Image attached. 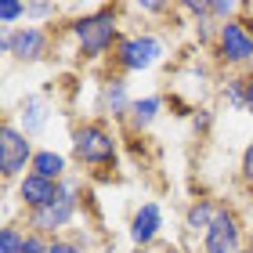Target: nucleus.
Instances as JSON below:
<instances>
[{
    "label": "nucleus",
    "mask_w": 253,
    "mask_h": 253,
    "mask_svg": "<svg viewBox=\"0 0 253 253\" xmlns=\"http://www.w3.org/2000/svg\"><path fill=\"white\" fill-rule=\"evenodd\" d=\"M120 15L123 7L120 4H101L94 11H87V15H80L69 22V37L76 40V54L80 62H101V58H112V51H116L120 43Z\"/></svg>",
    "instance_id": "1"
},
{
    "label": "nucleus",
    "mask_w": 253,
    "mask_h": 253,
    "mask_svg": "<svg viewBox=\"0 0 253 253\" xmlns=\"http://www.w3.org/2000/svg\"><path fill=\"white\" fill-rule=\"evenodd\" d=\"M73 159L87 170H116L120 163V134L101 116H87L73 126Z\"/></svg>",
    "instance_id": "2"
},
{
    "label": "nucleus",
    "mask_w": 253,
    "mask_h": 253,
    "mask_svg": "<svg viewBox=\"0 0 253 253\" xmlns=\"http://www.w3.org/2000/svg\"><path fill=\"white\" fill-rule=\"evenodd\" d=\"M80 195H84V185H80L76 177L62 181V192L54 195L47 206H40V210L26 213V228H29V232H37V235H47V239L65 235V228L76 221Z\"/></svg>",
    "instance_id": "3"
},
{
    "label": "nucleus",
    "mask_w": 253,
    "mask_h": 253,
    "mask_svg": "<svg viewBox=\"0 0 253 253\" xmlns=\"http://www.w3.org/2000/svg\"><path fill=\"white\" fill-rule=\"evenodd\" d=\"M163 37H156V33H123L116 51H112L109 58V69L116 76H130V73H145V69H152L159 58H163Z\"/></svg>",
    "instance_id": "4"
},
{
    "label": "nucleus",
    "mask_w": 253,
    "mask_h": 253,
    "mask_svg": "<svg viewBox=\"0 0 253 253\" xmlns=\"http://www.w3.org/2000/svg\"><path fill=\"white\" fill-rule=\"evenodd\" d=\"M213 62L224 65V69H239V73H250L253 69V22L246 18H232L217 29V40H213Z\"/></svg>",
    "instance_id": "5"
},
{
    "label": "nucleus",
    "mask_w": 253,
    "mask_h": 253,
    "mask_svg": "<svg viewBox=\"0 0 253 253\" xmlns=\"http://www.w3.org/2000/svg\"><path fill=\"white\" fill-rule=\"evenodd\" d=\"M0 51L7 58H15L22 65H37L47 62L54 54V33L43 26H15V29H0Z\"/></svg>",
    "instance_id": "6"
},
{
    "label": "nucleus",
    "mask_w": 253,
    "mask_h": 253,
    "mask_svg": "<svg viewBox=\"0 0 253 253\" xmlns=\"http://www.w3.org/2000/svg\"><path fill=\"white\" fill-rule=\"evenodd\" d=\"M33 156H37V148H33L29 134L22 130V126L15 123V116H4V123H0V177H4V185H11V181H18L29 174V163Z\"/></svg>",
    "instance_id": "7"
},
{
    "label": "nucleus",
    "mask_w": 253,
    "mask_h": 253,
    "mask_svg": "<svg viewBox=\"0 0 253 253\" xmlns=\"http://www.w3.org/2000/svg\"><path fill=\"white\" fill-rule=\"evenodd\" d=\"M250 243H246V228H243V217H239L235 206L221 203L210 232L199 239V250L203 253H243Z\"/></svg>",
    "instance_id": "8"
},
{
    "label": "nucleus",
    "mask_w": 253,
    "mask_h": 253,
    "mask_svg": "<svg viewBox=\"0 0 253 253\" xmlns=\"http://www.w3.org/2000/svg\"><path fill=\"white\" fill-rule=\"evenodd\" d=\"M134 98L126 90V76H116L109 73L105 80L98 84V101H94V112L101 120H112V123H123V116L130 112Z\"/></svg>",
    "instance_id": "9"
},
{
    "label": "nucleus",
    "mask_w": 253,
    "mask_h": 253,
    "mask_svg": "<svg viewBox=\"0 0 253 253\" xmlns=\"http://www.w3.org/2000/svg\"><path fill=\"white\" fill-rule=\"evenodd\" d=\"M159 232H163V210H159V203H141L130 217V246L137 253L152 250L159 243Z\"/></svg>",
    "instance_id": "10"
},
{
    "label": "nucleus",
    "mask_w": 253,
    "mask_h": 253,
    "mask_svg": "<svg viewBox=\"0 0 253 253\" xmlns=\"http://www.w3.org/2000/svg\"><path fill=\"white\" fill-rule=\"evenodd\" d=\"M15 192H18V206L26 213H33V210H40V206H47L54 195L62 192V181H47V177H40V174H26L15 185Z\"/></svg>",
    "instance_id": "11"
},
{
    "label": "nucleus",
    "mask_w": 253,
    "mask_h": 253,
    "mask_svg": "<svg viewBox=\"0 0 253 253\" xmlns=\"http://www.w3.org/2000/svg\"><path fill=\"white\" fill-rule=\"evenodd\" d=\"M159 112H163V98L159 94H145V98H134V105H130V112L123 116V134H130V137H137V134H145L148 126H152L156 120H159Z\"/></svg>",
    "instance_id": "12"
},
{
    "label": "nucleus",
    "mask_w": 253,
    "mask_h": 253,
    "mask_svg": "<svg viewBox=\"0 0 253 253\" xmlns=\"http://www.w3.org/2000/svg\"><path fill=\"white\" fill-rule=\"evenodd\" d=\"M47 120H51V101H47V94H26V98L18 101L15 123H18L29 137L40 134L43 126H47Z\"/></svg>",
    "instance_id": "13"
},
{
    "label": "nucleus",
    "mask_w": 253,
    "mask_h": 253,
    "mask_svg": "<svg viewBox=\"0 0 253 253\" xmlns=\"http://www.w3.org/2000/svg\"><path fill=\"white\" fill-rule=\"evenodd\" d=\"M217 210H221V203H217V199H206V195H199V199H192V203L185 206L181 224H185V232H188L192 239H203L206 232H210Z\"/></svg>",
    "instance_id": "14"
},
{
    "label": "nucleus",
    "mask_w": 253,
    "mask_h": 253,
    "mask_svg": "<svg viewBox=\"0 0 253 253\" xmlns=\"http://www.w3.org/2000/svg\"><path fill=\"white\" fill-rule=\"evenodd\" d=\"M29 174H40L47 181H65L69 159L62 152H54V148H37V156H33V163H29Z\"/></svg>",
    "instance_id": "15"
},
{
    "label": "nucleus",
    "mask_w": 253,
    "mask_h": 253,
    "mask_svg": "<svg viewBox=\"0 0 253 253\" xmlns=\"http://www.w3.org/2000/svg\"><path fill=\"white\" fill-rule=\"evenodd\" d=\"M253 73V69H250ZM250 73H232L221 87V98L228 101V109H246V84H250Z\"/></svg>",
    "instance_id": "16"
},
{
    "label": "nucleus",
    "mask_w": 253,
    "mask_h": 253,
    "mask_svg": "<svg viewBox=\"0 0 253 253\" xmlns=\"http://www.w3.org/2000/svg\"><path fill=\"white\" fill-rule=\"evenodd\" d=\"M22 246H26V228L7 221L4 232H0V253H22Z\"/></svg>",
    "instance_id": "17"
},
{
    "label": "nucleus",
    "mask_w": 253,
    "mask_h": 253,
    "mask_svg": "<svg viewBox=\"0 0 253 253\" xmlns=\"http://www.w3.org/2000/svg\"><path fill=\"white\" fill-rule=\"evenodd\" d=\"M51 253H87V235H58V239H51Z\"/></svg>",
    "instance_id": "18"
},
{
    "label": "nucleus",
    "mask_w": 253,
    "mask_h": 253,
    "mask_svg": "<svg viewBox=\"0 0 253 253\" xmlns=\"http://www.w3.org/2000/svg\"><path fill=\"white\" fill-rule=\"evenodd\" d=\"M18 18H29V4H18V0H4L0 4V22H4V29H15Z\"/></svg>",
    "instance_id": "19"
},
{
    "label": "nucleus",
    "mask_w": 253,
    "mask_h": 253,
    "mask_svg": "<svg viewBox=\"0 0 253 253\" xmlns=\"http://www.w3.org/2000/svg\"><path fill=\"white\" fill-rule=\"evenodd\" d=\"M22 253H51V239L26 228V246H22Z\"/></svg>",
    "instance_id": "20"
},
{
    "label": "nucleus",
    "mask_w": 253,
    "mask_h": 253,
    "mask_svg": "<svg viewBox=\"0 0 253 253\" xmlns=\"http://www.w3.org/2000/svg\"><path fill=\"white\" fill-rule=\"evenodd\" d=\"M239 177H243V185L253 192V145L243 148V159H239Z\"/></svg>",
    "instance_id": "21"
},
{
    "label": "nucleus",
    "mask_w": 253,
    "mask_h": 253,
    "mask_svg": "<svg viewBox=\"0 0 253 253\" xmlns=\"http://www.w3.org/2000/svg\"><path fill=\"white\" fill-rule=\"evenodd\" d=\"M58 4H29V18H58Z\"/></svg>",
    "instance_id": "22"
},
{
    "label": "nucleus",
    "mask_w": 253,
    "mask_h": 253,
    "mask_svg": "<svg viewBox=\"0 0 253 253\" xmlns=\"http://www.w3.org/2000/svg\"><path fill=\"white\" fill-rule=\"evenodd\" d=\"M192 123H195V130H210V109H195Z\"/></svg>",
    "instance_id": "23"
},
{
    "label": "nucleus",
    "mask_w": 253,
    "mask_h": 253,
    "mask_svg": "<svg viewBox=\"0 0 253 253\" xmlns=\"http://www.w3.org/2000/svg\"><path fill=\"white\" fill-rule=\"evenodd\" d=\"M145 253H148V250H145ZM152 253H185V250H181V246H174V243H159Z\"/></svg>",
    "instance_id": "24"
},
{
    "label": "nucleus",
    "mask_w": 253,
    "mask_h": 253,
    "mask_svg": "<svg viewBox=\"0 0 253 253\" xmlns=\"http://www.w3.org/2000/svg\"><path fill=\"white\" fill-rule=\"evenodd\" d=\"M243 112H250L253 116V73H250V84H246V109Z\"/></svg>",
    "instance_id": "25"
},
{
    "label": "nucleus",
    "mask_w": 253,
    "mask_h": 253,
    "mask_svg": "<svg viewBox=\"0 0 253 253\" xmlns=\"http://www.w3.org/2000/svg\"><path fill=\"white\" fill-rule=\"evenodd\" d=\"M243 253H253V243H250V246H246V250H243Z\"/></svg>",
    "instance_id": "26"
}]
</instances>
